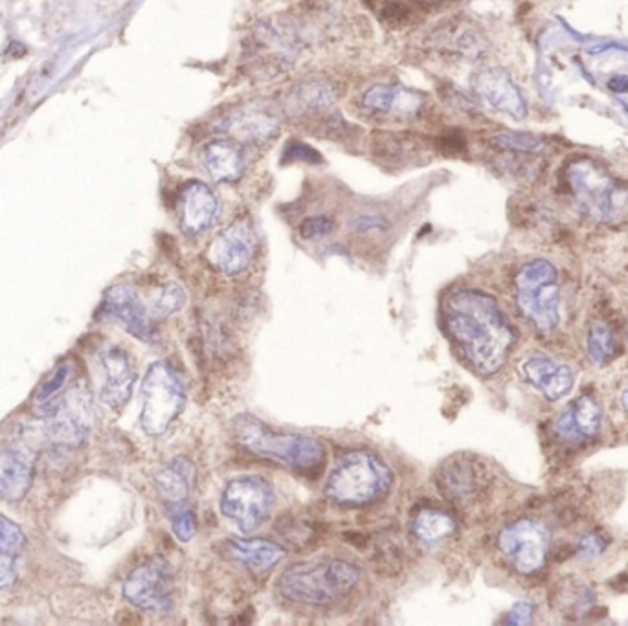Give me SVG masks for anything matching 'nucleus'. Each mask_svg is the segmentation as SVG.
Here are the masks:
<instances>
[{
    "mask_svg": "<svg viewBox=\"0 0 628 626\" xmlns=\"http://www.w3.org/2000/svg\"><path fill=\"white\" fill-rule=\"evenodd\" d=\"M524 379L537 388L548 401H559L572 392L575 371L568 364L555 362L548 357H531L522 364Z\"/></svg>",
    "mask_w": 628,
    "mask_h": 626,
    "instance_id": "18",
    "label": "nucleus"
},
{
    "mask_svg": "<svg viewBox=\"0 0 628 626\" xmlns=\"http://www.w3.org/2000/svg\"><path fill=\"white\" fill-rule=\"evenodd\" d=\"M360 570L348 560H305L283 571L278 592L289 603L327 606L338 603L359 584Z\"/></svg>",
    "mask_w": 628,
    "mask_h": 626,
    "instance_id": "2",
    "label": "nucleus"
},
{
    "mask_svg": "<svg viewBox=\"0 0 628 626\" xmlns=\"http://www.w3.org/2000/svg\"><path fill=\"white\" fill-rule=\"evenodd\" d=\"M26 546L23 529L0 515V590L12 588L17 581V560Z\"/></svg>",
    "mask_w": 628,
    "mask_h": 626,
    "instance_id": "25",
    "label": "nucleus"
},
{
    "mask_svg": "<svg viewBox=\"0 0 628 626\" xmlns=\"http://www.w3.org/2000/svg\"><path fill=\"white\" fill-rule=\"evenodd\" d=\"M202 160L215 182H236L245 169L243 153L232 140H212L204 147Z\"/></svg>",
    "mask_w": 628,
    "mask_h": 626,
    "instance_id": "23",
    "label": "nucleus"
},
{
    "mask_svg": "<svg viewBox=\"0 0 628 626\" xmlns=\"http://www.w3.org/2000/svg\"><path fill=\"white\" fill-rule=\"evenodd\" d=\"M445 327L463 357L485 377L502 369L516 342L515 329L493 296L472 289L450 294Z\"/></svg>",
    "mask_w": 628,
    "mask_h": 626,
    "instance_id": "1",
    "label": "nucleus"
},
{
    "mask_svg": "<svg viewBox=\"0 0 628 626\" xmlns=\"http://www.w3.org/2000/svg\"><path fill=\"white\" fill-rule=\"evenodd\" d=\"M373 151L384 160H397L399 164H406L408 160L417 158L419 153L427 151L425 142L421 138H412L410 135H384L377 138Z\"/></svg>",
    "mask_w": 628,
    "mask_h": 626,
    "instance_id": "28",
    "label": "nucleus"
},
{
    "mask_svg": "<svg viewBox=\"0 0 628 626\" xmlns=\"http://www.w3.org/2000/svg\"><path fill=\"white\" fill-rule=\"evenodd\" d=\"M392 470L370 452H351L331 470L326 496L340 507H362L386 496L392 487Z\"/></svg>",
    "mask_w": 628,
    "mask_h": 626,
    "instance_id": "4",
    "label": "nucleus"
},
{
    "mask_svg": "<svg viewBox=\"0 0 628 626\" xmlns=\"http://www.w3.org/2000/svg\"><path fill=\"white\" fill-rule=\"evenodd\" d=\"M533 614H535V606L528 603V601H522V603H516L515 606L509 610L505 623H507V625H528Z\"/></svg>",
    "mask_w": 628,
    "mask_h": 626,
    "instance_id": "35",
    "label": "nucleus"
},
{
    "mask_svg": "<svg viewBox=\"0 0 628 626\" xmlns=\"http://www.w3.org/2000/svg\"><path fill=\"white\" fill-rule=\"evenodd\" d=\"M186 305V291L180 287L179 283H166L153 302V311L157 316H171V314L179 313L180 309Z\"/></svg>",
    "mask_w": 628,
    "mask_h": 626,
    "instance_id": "30",
    "label": "nucleus"
},
{
    "mask_svg": "<svg viewBox=\"0 0 628 626\" xmlns=\"http://www.w3.org/2000/svg\"><path fill=\"white\" fill-rule=\"evenodd\" d=\"M186 403V390L179 373L168 362H155L142 382V417L147 436H162L179 417Z\"/></svg>",
    "mask_w": 628,
    "mask_h": 626,
    "instance_id": "7",
    "label": "nucleus"
},
{
    "mask_svg": "<svg viewBox=\"0 0 628 626\" xmlns=\"http://www.w3.org/2000/svg\"><path fill=\"white\" fill-rule=\"evenodd\" d=\"M436 483L441 494L456 507L476 504L487 487L480 461L469 456L447 459L438 469Z\"/></svg>",
    "mask_w": 628,
    "mask_h": 626,
    "instance_id": "12",
    "label": "nucleus"
},
{
    "mask_svg": "<svg viewBox=\"0 0 628 626\" xmlns=\"http://www.w3.org/2000/svg\"><path fill=\"white\" fill-rule=\"evenodd\" d=\"M568 182L579 206L595 221H614L625 212L627 188L594 160L570 164Z\"/></svg>",
    "mask_w": 628,
    "mask_h": 626,
    "instance_id": "6",
    "label": "nucleus"
},
{
    "mask_svg": "<svg viewBox=\"0 0 628 626\" xmlns=\"http://www.w3.org/2000/svg\"><path fill=\"white\" fill-rule=\"evenodd\" d=\"M237 445L259 458L272 459L291 469H320L326 461V447L314 437L281 434L270 430L252 415H237L232 423Z\"/></svg>",
    "mask_w": 628,
    "mask_h": 626,
    "instance_id": "3",
    "label": "nucleus"
},
{
    "mask_svg": "<svg viewBox=\"0 0 628 626\" xmlns=\"http://www.w3.org/2000/svg\"><path fill=\"white\" fill-rule=\"evenodd\" d=\"M608 89L616 94H627L628 92V76H614L608 81Z\"/></svg>",
    "mask_w": 628,
    "mask_h": 626,
    "instance_id": "37",
    "label": "nucleus"
},
{
    "mask_svg": "<svg viewBox=\"0 0 628 626\" xmlns=\"http://www.w3.org/2000/svg\"><path fill=\"white\" fill-rule=\"evenodd\" d=\"M274 505L270 483L259 476H241L226 485L221 511L243 535H252L269 518Z\"/></svg>",
    "mask_w": 628,
    "mask_h": 626,
    "instance_id": "8",
    "label": "nucleus"
},
{
    "mask_svg": "<svg viewBox=\"0 0 628 626\" xmlns=\"http://www.w3.org/2000/svg\"><path fill=\"white\" fill-rule=\"evenodd\" d=\"M335 98V89L326 79H305L289 94V107L300 114H313L331 107Z\"/></svg>",
    "mask_w": 628,
    "mask_h": 626,
    "instance_id": "26",
    "label": "nucleus"
},
{
    "mask_svg": "<svg viewBox=\"0 0 628 626\" xmlns=\"http://www.w3.org/2000/svg\"><path fill=\"white\" fill-rule=\"evenodd\" d=\"M472 89L496 111L509 114L516 120H524L528 116V103L504 68H483L472 79Z\"/></svg>",
    "mask_w": 628,
    "mask_h": 626,
    "instance_id": "14",
    "label": "nucleus"
},
{
    "mask_svg": "<svg viewBox=\"0 0 628 626\" xmlns=\"http://www.w3.org/2000/svg\"><path fill=\"white\" fill-rule=\"evenodd\" d=\"M335 228H337V224L331 217L314 215V217L303 219L302 224H300V235L305 241H314V239H322V237L333 234Z\"/></svg>",
    "mask_w": 628,
    "mask_h": 626,
    "instance_id": "32",
    "label": "nucleus"
},
{
    "mask_svg": "<svg viewBox=\"0 0 628 626\" xmlns=\"http://www.w3.org/2000/svg\"><path fill=\"white\" fill-rule=\"evenodd\" d=\"M414 537L425 546H436L456 533V520L439 509H423L412 524Z\"/></svg>",
    "mask_w": 628,
    "mask_h": 626,
    "instance_id": "27",
    "label": "nucleus"
},
{
    "mask_svg": "<svg viewBox=\"0 0 628 626\" xmlns=\"http://www.w3.org/2000/svg\"><path fill=\"white\" fill-rule=\"evenodd\" d=\"M493 144L505 151H520V153H539L544 142L533 135L524 133H502L493 138Z\"/></svg>",
    "mask_w": 628,
    "mask_h": 626,
    "instance_id": "31",
    "label": "nucleus"
},
{
    "mask_svg": "<svg viewBox=\"0 0 628 626\" xmlns=\"http://www.w3.org/2000/svg\"><path fill=\"white\" fill-rule=\"evenodd\" d=\"M171 527L180 542H190L197 533V520L188 507H182L171 513Z\"/></svg>",
    "mask_w": 628,
    "mask_h": 626,
    "instance_id": "33",
    "label": "nucleus"
},
{
    "mask_svg": "<svg viewBox=\"0 0 628 626\" xmlns=\"http://www.w3.org/2000/svg\"><path fill=\"white\" fill-rule=\"evenodd\" d=\"M225 131L241 142L261 144L276 135L278 123L261 109H243L226 118Z\"/></svg>",
    "mask_w": 628,
    "mask_h": 626,
    "instance_id": "24",
    "label": "nucleus"
},
{
    "mask_svg": "<svg viewBox=\"0 0 628 626\" xmlns=\"http://www.w3.org/2000/svg\"><path fill=\"white\" fill-rule=\"evenodd\" d=\"M221 215V202L210 186L201 180H191L182 190V230L197 235L212 228Z\"/></svg>",
    "mask_w": 628,
    "mask_h": 626,
    "instance_id": "15",
    "label": "nucleus"
},
{
    "mask_svg": "<svg viewBox=\"0 0 628 626\" xmlns=\"http://www.w3.org/2000/svg\"><path fill=\"white\" fill-rule=\"evenodd\" d=\"M498 548L520 575H533L548 559L550 531L537 520L524 518L502 529Z\"/></svg>",
    "mask_w": 628,
    "mask_h": 626,
    "instance_id": "9",
    "label": "nucleus"
},
{
    "mask_svg": "<svg viewBox=\"0 0 628 626\" xmlns=\"http://www.w3.org/2000/svg\"><path fill=\"white\" fill-rule=\"evenodd\" d=\"M516 305L542 333H550L561 320L559 274L546 259L524 265L515 278Z\"/></svg>",
    "mask_w": 628,
    "mask_h": 626,
    "instance_id": "5",
    "label": "nucleus"
},
{
    "mask_svg": "<svg viewBox=\"0 0 628 626\" xmlns=\"http://www.w3.org/2000/svg\"><path fill=\"white\" fill-rule=\"evenodd\" d=\"M101 364L107 373V382L101 388V401L107 406H111L113 410H122L127 401L131 399L133 384H135L136 379L131 360L122 349L111 347V349L103 351Z\"/></svg>",
    "mask_w": 628,
    "mask_h": 626,
    "instance_id": "20",
    "label": "nucleus"
},
{
    "mask_svg": "<svg viewBox=\"0 0 628 626\" xmlns=\"http://www.w3.org/2000/svg\"><path fill=\"white\" fill-rule=\"evenodd\" d=\"M103 311L122 325L129 335L135 336L142 342H155L157 335H155L146 305L131 285L120 283L105 292Z\"/></svg>",
    "mask_w": 628,
    "mask_h": 626,
    "instance_id": "13",
    "label": "nucleus"
},
{
    "mask_svg": "<svg viewBox=\"0 0 628 626\" xmlns=\"http://www.w3.org/2000/svg\"><path fill=\"white\" fill-rule=\"evenodd\" d=\"M621 404H623V408L628 412V386L623 390V393H621Z\"/></svg>",
    "mask_w": 628,
    "mask_h": 626,
    "instance_id": "38",
    "label": "nucleus"
},
{
    "mask_svg": "<svg viewBox=\"0 0 628 626\" xmlns=\"http://www.w3.org/2000/svg\"><path fill=\"white\" fill-rule=\"evenodd\" d=\"M226 555L250 573L263 575L280 564L285 551L278 544L256 538V540H230L226 542Z\"/></svg>",
    "mask_w": 628,
    "mask_h": 626,
    "instance_id": "22",
    "label": "nucleus"
},
{
    "mask_svg": "<svg viewBox=\"0 0 628 626\" xmlns=\"http://www.w3.org/2000/svg\"><path fill=\"white\" fill-rule=\"evenodd\" d=\"M362 107L377 116L410 118L425 107V96L399 85H375L364 92Z\"/></svg>",
    "mask_w": 628,
    "mask_h": 626,
    "instance_id": "17",
    "label": "nucleus"
},
{
    "mask_svg": "<svg viewBox=\"0 0 628 626\" xmlns=\"http://www.w3.org/2000/svg\"><path fill=\"white\" fill-rule=\"evenodd\" d=\"M153 481L160 498L166 502L169 511H177L186 507L191 487L195 483V469L186 458H175L166 467L153 474Z\"/></svg>",
    "mask_w": 628,
    "mask_h": 626,
    "instance_id": "21",
    "label": "nucleus"
},
{
    "mask_svg": "<svg viewBox=\"0 0 628 626\" xmlns=\"http://www.w3.org/2000/svg\"><path fill=\"white\" fill-rule=\"evenodd\" d=\"M616 353V340L605 324H595L588 333V355L595 364H606Z\"/></svg>",
    "mask_w": 628,
    "mask_h": 626,
    "instance_id": "29",
    "label": "nucleus"
},
{
    "mask_svg": "<svg viewBox=\"0 0 628 626\" xmlns=\"http://www.w3.org/2000/svg\"><path fill=\"white\" fill-rule=\"evenodd\" d=\"M35 456L32 448L6 447L0 450V498L19 502L32 485Z\"/></svg>",
    "mask_w": 628,
    "mask_h": 626,
    "instance_id": "16",
    "label": "nucleus"
},
{
    "mask_svg": "<svg viewBox=\"0 0 628 626\" xmlns=\"http://www.w3.org/2000/svg\"><path fill=\"white\" fill-rule=\"evenodd\" d=\"M603 423V410L594 397L581 395L575 399L555 423V432L566 443H581L597 436Z\"/></svg>",
    "mask_w": 628,
    "mask_h": 626,
    "instance_id": "19",
    "label": "nucleus"
},
{
    "mask_svg": "<svg viewBox=\"0 0 628 626\" xmlns=\"http://www.w3.org/2000/svg\"><path fill=\"white\" fill-rule=\"evenodd\" d=\"M256 232L252 223L239 217L215 237L208 248V259L226 276L241 274L252 265L256 256Z\"/></svg>",
    "mask_w": 628,
    "mask_h": 626,
    "instance_id": "11",
    "label": "nucleus"
},
{
    "mask_svg": "<svg viewBox=\"0 0 628 626\" xmlns=\"http://www.w3.org/2000/svg\"><path fill=\"white\" fill-rule=\"evenodd\" d=\"M601 549H603V546H601L599 537L590 535V537L584 538L583 544H581V557H595Z\"/></svg>",
    "mask_w": 628,
    "mask_h": 626,
    "instance_id": "36",
    "label": "nucleus"
},
{
    "mask_svg": "<svg viewBox=\"0 0 628 626\" xmlns=\"http://www.w3.org/2000/svg\"><path fill=\"white\" fill-rule=\"evenodd\" d=\"M68 375H70V368L68 366H59L56 373H54V377L46 382L45 386L41 388V392L37 393V401L45 403L50 397H54L57 390H61L63 384L67 382Z\"/></svg>",
    "mask_w": 628,
    "mask_h": 626,
    "instance_id": "34",
    "label": "nucleus"
},
{
    "mask_svg": "<svg viewBox=\"0 0 628 626\" xmlns=\"http://www.w3.org/2000/svg\"><path fill=\"white\" fill-rule=\"evenodd\" d=\"M129 603L149 612L166 615L173 610V573L162 557H153L125 579L122 588Z\"/></svg>",
    "mask_w": 628,
    "mask_h": 626,
    "instance_id": "10",
    "label": "nucleus"
}]
</instances>
